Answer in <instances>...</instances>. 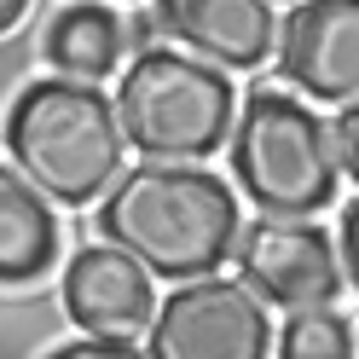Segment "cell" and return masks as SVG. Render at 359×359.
<instances>
[{
	"label": "cell",
	"mask_w": 359,
	"mask_h": 359,
	"mask_svg": "<svg viewBox=\"0 0 359 359\" xmlns=\"http://www.w3.org/2000/svg\"><path fill=\"white\" fill-rule=\"evenodd\" d=\"M145 6L156 18V35L226 76H255L273 58V0H145Z\"/></svg>",
	"instance_id": "obj_9"
},
{
	"label": "cell",
	"mask_w": 359,
	"mask_h": 359,
	"mask_svg": "<svg viewBox=\"0 0 359 359\" xmlns=\"http://www.w3.org/2000/svg\"><path fill=\"white\" fill-rule=\"evenodd\" d=\"M284 93L307 104H353L359 93V0H290L273 24L266 58Z\"/></svg>",
	"instance_id": "obj_7"
},
{
	"label": "cell",
	"mask_w": 359,
	"mask_h": 359,
	"mask_svg": "<svg viewBox=\"0 0 359 359\" xmlns=\"http://www.w3.org/2000/svg\"><path fill=\"white\" fill-rule=\"evenodd\" d=\"M29 12H35V0H0V35H12Z\"/></svg>",
	"instance_id": "obj_16"
},
{
	"label": "cell",
	"mask_w": 359,
	"mask_h": 359,
	"mask_svg": "<svg viewBox=\"0 0 359 359\" xmlns=\"http://www.w3.org/2000/svg\"><path fill=\"white\" fill-rule=\"evenodd\" d=\"M232 273L266 313L336 307V296L348 290L330 250V226L319 220H278V215L243 220L232 243Z\"/></svg>",
	"instance_id": "obj_6"
},
{
	"label": "cell",
	"mask_w": 359,
	"mask_h": 359,
	"mask_svg": "<svg viewBox=\"0 0 359 359\" xmlns=\"http://www.w3.org/2000/svg\"><path fill=\"white\" fill-rule=\"evenodd\" d=\"M145 359H273V313L238 278H186L156 302Z\"/></svg>",
	"instance_id": "obj_5"
},
{
	"label": "cell",
	"mask_w": 359,
	"mask_h": 359,
	"mask_svg": "<svg viewBox=\"0 0 359 359\" xmlns=\"http://www.w3.org/2000/svg\"><path fill=\"white\" fill-rule=\"evenodd\" d=\"M116 6H133V0H116Z\"/></svg>",
	"instance_id": "obj_18"
},
{
	"label": "cell",
	"mask_w": 359,
	"mask_h": 359,
	"mask_svg": "<svg viewBox=\"0 0 359 359\" xmlns=\"http://www.w3.org/2000/svg\"><path fill=\"white\" fill-rule=\"evenodd\" d=\"M238 87L226 70L180 53V47H145L128 53L116 70V110L122 145L140 163H209L226 145Z\"/></svg>",
	"instance_id": "obj_4"
},
{
	"label": "cell",
	"mask_w": 359,
	"mask_h": 359,
	"mask_svg": "<svg viewBox=\"0 0 359 359\" xmlns=\"http://www.w3.org/2000/svg\"><path fill=\"white\" fill-rule=\"evenodd\" d=\"M0 156L47 197L53 209L81 215L128 168L110 93L64 76H29L0 110Z\"/></svg>",
	"instance_id": "obj_2"
},
{
	"label": "cell",
	"mask_w": 359,
	"mask_h": 359,
	"mask_svg": "<svg viewBox=\"0 0 359 359\" xmlns=\"http://www.w3.org/2000/svg\"><path fill=\"white\" fill-rule=\"evenodd\" d=\"M243 203L209 163H128L93 203L99 243H116L151 278L186 284L232 261Z\"/></svg>",
	"instance_id": "obj_1"
},
{
	"label": "cell",
	"mask_w": 359,
	"mask_h": 359,
	"mask_svg": "<svg viewBox=\"0 0 359 359\" xmlns=\"http://www.w3.org/2000/svg\"><path fill=\"white\" fill-rule=\"evenodd\" d=\"M273 6H290V0H273Z\"/></svg>",
	"instance_id": "obj_17"
},
{
	"label": "cell",
	"mask_w": 359,
	"mask_h": 359,
	"mask_svg": "<svg viewBox=\"0 0 359 359\" xmlns=\"http://www.w3.org/2000/svg\"><path fill=\"white\" fill-rule=\"evenodd\" d=\"M35 47H41V76L104 87L133 53L128 6H116V0H58Z\"/></svg>",
	"instance_id": "obj_10"
},
{
	"label": "cell",
	"mask_w": 359,
	"mask_h": 359,
	"mask_svg": "<svg viewBox=\"0 0 359 359\" xmlns=\"http://www.w3.org/2000/svg\"><path fill=\"white\" fill-rule=\"evenodd\" d=\"M220 151L232 168V191L250 197L255 215L313 220L342 197V168L330 156L319 104L284 93L266 70H255L250 87L238 93Z\"/></svg>",
	"instance_id": "obj_3"
},
{
	"label": "cell",
	"mask_w": 359,
	"mask_h": 359,
	"mask_svg": "<svg viewBox=\"0 0 359 359\" xmlns=\"http://www.w3.org/2000/svg\"><path fill=\"white\" fill-rule=\"evenodd\" d=\"M325 140H330V156H336V168H342V180L353 186V156H359V116H353V104H336L325 116Z\"/></svg>",
	"instance_id": "obj_15"
},
{
	"label": "cell",
	"mask_w": 359,
	"mask_h": 359,
	"mask_svg": "<svg viewBox=\"0 0 359 359\" xmlns=\"http://www.w3.org/2000/svg\"><path fill=\"white\" fill-rule=\"evenodd\" d=\"M35 359H145V348H133V342H104V336H58V342L41 348Z\"/></svg>",
	"instance_id": "obj_14"
},
{
	"label": "cell",
	"mask_w": 359,
	"mask_h": 359,
	"mask_svg": "<svg viewBox=\"0 0 359 359\" xmlns=\"http://www.w3.org/2000/svg\"><path fill=\"white\" fill-rule=\"evenodd\" d=\"M330 250H336V266H342V284L353 290L359 284V203L348 191V203L336 197V226H330Z\"/></svg>",
	"instance_id": "obj_13"
},
{
	"label": "cell",
	"mask_w": 359,
	"mask_h": 359,
	"mask_svg": "<svg viewBox=\"0 0 359 359\" xmlns=\"http://www.w3.org/2000/svg\"><path fill=\"white\" fill-rule=\"evenodd\" d=\"M64 261V220L6 156H0V290L47 284Z\"/></svg>",
	"instance_id": "obj_11"
},
{
	"label": "cell",
	"mask_w": 359,
	"mask_h": 359,
	"mask_svg": "<svg viewBox=\"0 0 359 359\" xmlns=\"http://www.w3.org/2000/svg\"><path fill=\"white\" fill-rule=\"evenodd\" d=\"M273 359H359L353 313H342V307L284 313V325L273 336Z\"/></svg>",
	"instance_id": "obj_12"
},
{
	"label": "cell",
	"mask_w": 359,
	"mask_h": 359,
	"mask_svg": "<svg viewBox=\"0 0 359 359\" xmlns=\"http://www.w3.org/2000/svg\"><path fill=\"white\" fill-rule=\"evenodd\" d=\"M58 307L70 330L104 336V342H140L151 313H156V278L116 243H76L70 261H58L53 273Z\"/></svg>",
	"instance_id": "obj_8"
}]
</instances>
